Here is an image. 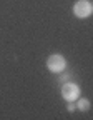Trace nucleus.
Masks as SVG:
<instances>
[{
    "label": "nucleus",
    "mask_w": 93,
    "mask_h": 120,
    "mask_svg": "<svg viewBox=\"0 0 93 120\" xmlns=\"http://www.w3.org/2000/svg\"><path fill=\"white\" fill-rule=\"evenodd\" d=\"M46 68H48L50 73H61L67 70V58L61 55V53H52L48 55V58H46Z\"/></svg>",
    "instance_id": "1"
},
{
    "label": "nucleus",
    "mask_w": 93,
    "mask_h": 120,
    "mask_svg": "<svg viewBox=\"0 0 93 120\" xmlns=\"http://www.w3.org/2000/svg\"><path fill=\"white\" fill-rule=\"evenodd\" d=\"M60 94H61V98H63L65 102H75L76 98H78L82 95V88L78 83L75 82H63L61 83V88H60Z\"/></svg>",
    "instance_id": "2"
},
{
    "label": "nucleus",
    "mask_w": 93,
    "mask_h": 120,
    "mask_svg": "<svg viewBox=\"0 0 93 120\" xmlns=\"http://www.w3.org/2000/svg\"><path fill=\"white\" fill-rule=\"evenodd\" d=\"M72 12L76 19L80 20H85L88 17H91L93 13V4L90 2V0H76V2L73 4L72 7Z\"/></svg>",
    "instance_id": "3"
},
{
    "label": "nucleus",
    "mask_w": 93,
    "mask_h": 120,
    "mask_svg": "<svg viewBox=\"0 0 93 120\" xmlns=\"http://www.w3.org/2000/svg\"><path fill=\"white\" fill-rule=\"evenodd\" d=\"M75 107H76V110H80V112H88L90 107H91V103H90L88 98H85V97H78V98L75 100Z\"/></svg>",
    "instance_id": "4"
},
{
    "label": "nucleus",
    "mask_w": 93,
    "mask_h": 120,
    "mask_svg": "<svg viewBox=\"0 0 93 120\" xmlns=\"http://www.w3.org/2000/svg\"><path fill=\"white\" fill-rule=\"evenodd\" d=\"M67 109H68V112H70V113H72V112H75V110H76L75 102H67Z\"/></svg>",
    "instance_id": "5"
},
{
    "label": "nucleus",
    "mask_w": 93,
    "mask_h": 120,
    "mask_svg": "<svg viewBox=\"0 0 93 120\" xmlns=\"http://www.w3.org/2000/svg\"><path fill=\"white\" fill-rule=\"evenodd\" d=\"M61 73H63V72H61ZM70 77H72V75H70V73H63V75H60V82H61V83H63V82H67V80H70Z\"/></svg>",
    "instance_id": "6"
}]
</instances>
